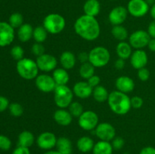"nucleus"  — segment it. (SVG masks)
Returning a JSON list of instances; mask_svg holds the SVG:
<instances>
[{
	"label": "nucleus",
	"instance_id": "1",
	"mask_svg": "<svg viewBox=\"0 0 155 154\" xmlns=\"http://www.w3.org/2000/svg\"><path fill=\"white\" fill-rule=\"evenodd\" d=\"M75 33L86 41H94L98 38L101 28L95 17L83 14L79 17L74 23Z\"/></svg>",
	"mask_w": 155,
	"mask_h": 154
},
{
	"label": "nucleus",
	"instance_id": "2",
	"mask_svg": "<svg viewBox=\"0 0 155 154\" xmlns=\"http://www.w3.org/2000/svg\"><path fill=\"white\" fill-rule=\"evenodd\" d=\"M107 104L109 107L115 114L124 116L131 110V98L127 94L116 90L109 94Z\"/></svg>",
	"mask_w": 155,
	"mask_h": 154
},
{
	"label": "nucleus",
	"instance_id": "3",
	"mask_svg": "<svg viewBox=\"0 0 155 154\" xmlns=\"http://www.w3.org/2000/svg\"><path fill=\"white\" fill-rule=\"evenodd\" d=\"M16 69L18 75L26 80L35 79L39 75V69L36 62L27 57L17 61Z\"/></svg>",
	"mask_w": 155,
	"mask_h": 154
},
{
	"label": "nucleus",
	"instance_id": "4",
	"mask_svg": "<svg viewBox=\"0 0 155 154\" xmlns=\"http://www.w3.org/2000/svg\"><path fill=\"white\" fill-rule=\"evenodd\" d=\"M42 26L48 33L54 35L58 34L64 30L66 27V21L62 15L51 13L45 17Z\"/></svg>",
	"mask_w": 155,
	"mask_h": 154
},
{
	"label": "nucleus",
	"instance_id": "5",
	"mask_svg": "<svg viewBox=\"0 0 155 154\" xmlns=\"http://www.w3.org/2000/svg\"><path fill=\"white\" fill-rule=\"evenodd\" d=\"M110 59V51L104 46H96L89 52V62L95 68L105 66Z\"/></svg>",
	"mask_w": 155,
	"mask_h": 154
},
{
	"label": "nucleus",
	"instance_id": "6",
	"mask_svg": "<svg viewBox=\"0 0 155 154\" xmlns=\"http://www.w3.org/2000/svg\"><path fill=\"white\" fill-rule=\"evenodd\" d=\"M54 101L61 109H66L73 102L74 92L67 85H57L54 90Z\"/></svg>",
	"mask_w": 155,
	"mask_h": 154
},
{
	"label": "nucleus",
	"instance_id": "7",
	"mask_svg": "<svg viewBox=\"0 0 155 154\" xmlns=\"http://www.w3.org/2000/svg\"><path fill=\"white\" fill-rule=\"evenodd\" d=\"M78 124L82 129L85 131L95 130L98 125V116L92 110H86L78 118Z\"/></svg>",
	"mask_w": 155,
	"mask_h": 154
},
{
	"label": "nucleus",
	"instance_id": "8",
	"mask_svg": "<svg viewBox=\"0 0 155 154\" xmlns=\"http://www.w3.org/2000/svg\"><path fill=\"white\" fill-rule=\"evenodd\" d=\"M150 37L148 32L143 30H139L133 32L129 36V43L135 49H143L148 45Z\"/></svg>",
	"mask_w": 155,
	"mask_h": 154
},
{
	"label": "nucleus",
	"instance_id": "9",
	"mask_svg": "<svg viewBox=\"0 0 155 154\" xmlns=\"http://www.w3.org/2000/svg\"><path fill=\"white\" fill-rule=\"evenodd\" d=\"M127 8L134 18H142L150 11V6L145 0H130Z\"/></svg>",
	"mask_w": 155,
	"mask_h": 154
},
{
	"label": "nucleus",
	"instance_id": "10",
	"mask_svg": "<svg viewBox=\"0 0 155 154\" xmlns=\"http://www.w3.org/2000/svg\"><path fill=\"white\" fill-rule=\"evenodd\" d=\"M95 134L100 140L110 142L116 137V129L110 123L101 122L95 128Z\"/></svg>",
	"mask_w": 155,
	"mask_h": 154
},
{
	"label": "nucleus",
	"instance_id": "11",
	"mask_svg": "<svg viewBox=\"0 0 155 154\" xmlns=\"http://www.w3.org/2000/svg\"><path fill=\"white\" fill-rule=\"evenodd\" d=\"M35 84L36 88L40 91L44 93L53 92L57 86L52 75H48L46 73L38 75L37 77L35 79Z\"/></svg>",
	"mask_w": 155,
	"mask_h": 154
},
{
	"label": "nucleus",
	"instance_id": "12",
	"mask_svg": "<svg viewBox=\"0 0 155 154\" xmlns=\"http://www.w3.org/2000/svg\"><path fill=\"white\" fill-rule=\"evenodd\" d=\"M36 64L39 70L45 72L54 71L57 68L58 60L54 56L50 54H43L36 59Z\"/></svg>",
	"mask_w": 155,
	"mask_h": 154
},
{
	"label": "nucleus",
	"instance_id": "13",
	"mask_svg": "<svg viewBox=\"0 0 155 154\" xmlns=\"http://www.w3.org/2000/svg\"><path fill=\"white\" fill-rule=\"evenodd\" d=\"M57 139L54 133L50 131H44L38 136L36 142L39 149L47 151L55 147Z\"/></svg>",
	"mask_w": 155,
	"mask_h": 154
},
{
	"label": "nucleus",
	"instance_id": "14",
	"mask_svg": "<svg viewBox=\"0 0 155 154\" xmlns=\"http://www.w3.org/2000/svg\"><path fill=\"white\" fill-rule=\"evenodd\" d=\"M15 29L8 22H0V47L11 45L15 39Z\"/></svg>",
	"mask_w": 155,
	"mask_h": 154
},
{
	"label": "nucleus",
	"instance_id": "15",
	"mask_svg": "<svg viewBox=\"0 0 155 154\" xmlns=\"http://www.w3.org/2000/svg\"><path fill=\"white\" fill-rule=\"evenodd\" d=\"M128 11L124 6H117L111 9L108 14V20L113 26L122 25L127 20Z\"/></svg>",
	"mask_w": 155,
	"mask_h": 154
},
{
	"label": "nucleus",
	"instance_id": "16",
	"mask_svg": "<svg viewBox=\"0 0 155 154\" xmlns=\"http://www.w3.org/2000/svg\"><path fill=\"white\" fill-rule=\"evenodd\" d=\"M130 63L132 66L136 69L145 67L148 61L147 53L143 49H136L132 53L130 57Z\"/></svg>",
	"mask_w": 155,
	"mask_h": 154
},
{
	"label": "nucleus",
	"instance_id": "17",
	"mask_svg": "<svg viewBox=\"0 0 155 154\" xmlns=\"http://www.w3.org/2000/svg\"><path fill=\"white\" fill-rule=\"evenodd\" d=\"M74 95L80 99H86L89 98L92 94V88L87 82L80 81L74 84L73 87Z\"/></svg>",
	"mask_w": 155,
	"mask_h": 154
},
{
	"label": "nucleus",
	"instance_id": "18",
	"mask_svg": "<svg viewBox=\"0 0 155 154\" xmlns=\"http://www.w3.org/2000/svg\"><path fill=\"white\" fill-rule=\"evenodd\" d=\"M115 86L117 90L123 93L128 94L133 91L135 88V82L132 78L127 75H121L116 79Z\"/></svg>",
	"mask_w": 155,
	"mask_h": 154
},
{
	"label": "nucleus",
	"instance_id": "19",
	"mask_svg": "<svg viewBox=\"0 0 155 154\" xmlns=\"http://www.w3.org/2000/svg\"><path fill=\"white\" fill-rule=\"evenodd\" d=\"M54 120L61 126H68L73 120L72 115L66 109H61L56 110L53 115Z\"/></svg>",
	"mask_w": 155,
	"mask_h": 154
},
{
	"label": "nucleus",
	"instance_id": "20",
	"mask_svg": "<svg viewBox=\"0 0 155 154\" xmlns=\"http://www.w3.org/2000/svg\"><path fill=\"white\" fill-rule=\"evenodd\" d=\"M61 67L65 69H71L75 66L77 63V57L75 54L70 51H64L61 53L59 59Z\"/></svg>",
	"mask_w": 155,
	"mask_h": 154
},
{
	"label": "nucleus",
	"instance_id": "21",
	"mask_svg": "<svg viewBox=\"0 0 155 154\" xmlns=\"http://www.w3.org/2000/svg\"><path fill=\"white\" fill-rule=\"evenodd\" d=\"M101 11V4L98 0H86L83 5L84 14L96 17Z\"/></svg>",
	"mask_w": 155,
	"mask_h": 154
},
{
	"label": "nucleus",
	"instance_id": "22",
	"mask_svg": "<svg viewBox=\"0 0 155 154\" xmlns=\"http://www.w3.org/2000/svg\"><path fill=\"white\" fill-rule=\"evenodd\" d=\"M56 150L61 154H72L73 144L68 137H60L56 142Z\"/></svg>",
	"mask_w": 155,
	"mask_h": 154
},
{
	"label": "nucleus",
	"instance_id": "23",
	"mask_svg": "<svg viewBox=\"0 0 155 154\" xmlns=\"http://www.w3.org/2000/svg\"><path fill=\"white\" fill-rule=\"evenodd\" d=\"M95 145L93 139L91 138L89 136H83L80 137L77 141V147L79 151L83 153H86L90 151H92V149Z\"/></svg>",
	"mask_w": 155,
	"mask_h": 154
},
{
	"label": "nucleus",
	"instance_id": "24",
	"mask_svg": "<svg viewBox=\"0 0 155 154\" xmlns=\"http://www.w3.org/2000/svg\"><path fill=\"white\" fill-rule=\"evenodd\" d=\"M52 77L57 85H65L70 80L69 73L63 67L56 68L52 72Z\"/></svg>",
	"mask_w": 155,
	"mask_h": 154
},
{
	"label": "nucleus",
	"instance_id": "25",
	"mask_svg": "<svg viewBox=\"0 0 155 154\" xmlns=\"http://www.w3.org/2000/svg\"><path fill=\"white\" fill-rule=\"evenodd\" d=\"M35 136L31 131H23L18 135V146H24V147L30 148L35 143Z\"/></svg>",
	"mask_w": 155,
	"mask_h": 154
},
{
	"label": "nucleus",
	"instance_id": "26",
	"mask_svg": "<svg viewBox=\"0 0 155 154\" xmlns=\"http://www.w3.org/2000/svg\"><path fill=\"white\" fill-rule=\"evenodd\" d=\"M33 27L29 24H24L18 29V38L21 42H27L33 38Z\"/></svg>",
	"mask_w": 155,
	"mask_h": 154
},
{
	"label": "nucleus",
	"instance_id": "27",
	"mask_svg": "<svg viewBox=\"0 0 155 154\" xmlns=\"http://www.w3.org/2000/svg\"><path fill=\"white\" fill-rule=\"evenodd\" d=\"M116 52L119 58H122L124 60L130 58L133 53V47L130 45L129 42H120L116 47Z\"/></svg>",
	"mask_w": 155,
	"mask_h": 154
},
{
	"label": "nucleus",
	"instance_id": "28",
	"mask_svg": "<svg viewBox=\"0 0 155 154\" xmlns=\"http://www.w3.org/2000/svg\"><path fill=\"white\" fill-rule=\"evenodd\" d=\"M114 148L111 143L104 140H99L95 143L92 149V154H112Z\"/></svg>",
	"mask_w": 155,
	"mask_h": 154
},
{
	"label": "nucleus",
	"instance_id": "29",
	"mask_svg": "<svg viewBox=\"0 0 155 154\" xmlns=\"http://www.w3.org/2000/svg\"><path fill=\"white\" fill-rule=\"evenodd\" d=\"M92 95L95 101H97L98 103H104L105 101H107L109 93L104 86L99 85L93 88Z\"/></svg>",
	"mask_w": 155,
	"mask_h": 154
},
{
	"label": "nucleus",
	"instance_id": "30",
	"mask_svg": "<svg viewBox=\"0 0 155 154\" xmlns=\"http://www.w3.org/2000/svg\"><path fill=\"white\" fill-rule=\"evenodd\" d=\"M111 34L114 39L120 42H124L129 37L128 31L123 25L113 26L111 29Z\"/></svg>",
	"mask_w": 155,
	"mask_h": 154
},
{
	"label": "nucleus",
	"instance_id": "31",
	"mask_svg": "<svg viewBox=\"0 0 155 154\" xmlns=\"http://www.w3.org/2000/svg\"><path fill=\"white\" fill-rule=\"evenodd\" d=\"M95 67L89 62L82 63L79 69L80 75L83 79H89L91 76L95 75Z\"/></svg>",
	"mask_w": 155,
	"mask_h": 154
},
{
	"label": "nucleus",
	"instance_id": "32",
	"mask_svg": "<svg viewBox=\"0 0 155 154\" xmlns=\"http://www.w3.org/2000/svg\"><path fill=\"white\" fill-rule=\"evenodd\" d=\"M48 33L43 26H38L33 29V39L35 40V42L43 43L48 37Z\"/></svg>",
	"mask_w": 155,
	"mask_h": 154
},
{
	"label": "nucleus",
	"instance_id": "33",
	"mask_svg": "<svg viewBox=\"0 0 155 154\" xmlns=\"http://www.w3.org/2000/svg\"><path fill=\"white\" fill-rule=\"evenodd\" d=\"M8 24L14 29H18L21 25L24 24V17H23V15L21 13H18V12L12 14L10 17H9Z\"/></svg>",
	"mask_w": 155,
	"mask_h": 154
},
{
	"label": "nucleus",
	"instance_id": "34",
	"mask_svg": "<svg viewBox=\"0 0 155 154\" xmlns=\"http://www.w3.org/2000/svg\"><path fill=\"white\" fill-rule=\"evenodd\" d=\"M68 111L70 112L73 117L79 118L84 112L83 105L80 102L77 101H73L68 107Z\"/></svg>",
	"mask_w": 155,
	"mask_h": 154
},
{
	"label": "nucleus",
	"instance_id": "35",
	"mask_svg": "<svg viewBox=\"0 0 155 154\" xmlns=\"http://www.w3.org/2000/svg\"><path fill=\"white\" fill-rule=\"evenodd\" d=\"M9 112L12 116L15 117H19L21 116L24 113V107L21 104L18 103H12L8 107Z\"/></svg>",
	"mask_w": 155,
	"mask_h": 154
},
{
	"label": "nucleus",
	"instance_id": "36",
	"mask_svg": "<svg viewBox=\"0 0 155 154\" xmlns=\"http://www.w3.org/2000/svg\"><path fill=\"white\" fill-rule=\"evenodd\" d=\"M11 56L12 57V58L14 60H21V59L24 58V50L20 45H15L14 47H12V48L11 49Z\"/></svg>",
	"mask_w": 155,
	"mask_h": 154
},
{
	"label": "nucleus",
	"instance_id": "37",
	"mask_svg": "<svg viewBox=\"0 0 155 154\" xmlns=\"http://www.w3.org/2000/svg\"><path fill=\"white\" fill-rule=\"evenodd\" d=\"M12 140L7 136L0 134V149L3 151H8L12 147Z\"/></svg>",
	"mask_w": 155,
	"mask_h": 154
},
{
	"label": "nucleus",
	"instance_id": "38",
	"mask_svg": "<svg viewBox=\"0 0 155 154\" xmlns=\"http://www.w3.org/2000/svg\"><path fill=\"white\" fill-rule=\"evenodd\" d=\"M31 51L34 56H36V57L45 54V47L42 45V43H38L35 42L31 48Z\"/></svg>",
	"mask_w": 155,
	"mask_h": 154
},
{
	"label": "nucleus",
	"instance_id": "39",
	"mask_svg": "<svg viewBox=\"0 0 155 154\" xmlns=\"http://www.w3.org/2000/svg\"><path fill=\"white\" fill-rule=\"evenodd\" d=\"M150 75H151V73H150V71L148 68L143 67L138 69L137 76L141 81L142 82L148 81L150 78Z\"/></svg>",
	"mask_w": 155,
	"mask_h": 154
},
{
	"label": "nucleus",
	"instance_id": "40",
	"mask_svg": "<svg viewBox=\"0 0 155 154\" xmlns=\"http://www.w3.org/2000/svg\"><path fill=\"white\" fill-rule=\"evenodd\" d=\"M111 145L113 146L114 149L115 150H119L121 149L125 145V140L122 137H115L111 140Z\"/></svg>",
	"mask_w": 155,
	"mask_h": 154
},
{
	"label": "nucleus",
	"instance_id": "41",
	"mask_svg": "<svg viewBox=\"0 0 155 154\" xmlns=\"http://www.w3.org/2000/svg\"><path fill=\"white\" fill-rule=\"evenodd\" d=\"M144 101L141 97L134 96L131 98V106L133 109H140L143 106Z\"/></svg>",
	"mask_w": 155,
	"mask_h": 154
},
{
	"label": "nucleus",
	"instance_id": "42",
	"mask_svg": "<svg viewBox=\"0 0 155 154\" xmlns=\"http://www.w3.org/2000/svg\"><path fill=\"white\" fill-rule=\"evenodd\" d=\"M87 82L93 88L99 85L100 82H101V78L98 75H95V74L92 76H91L89 79H87Z\"/></svg>",
	"mask_w": 155,
	"mask_h": 154
},
{
	"label": "nucleus",
	"instance_id": "43",
	"mask_svg": "<svg viewBox=\"0 0 155 154\" xmlns=\"http://www.w3.org/2000/svg\"><path fill=\"white\" fill-rule=\"evenodd\" d=\"M9 105V101L7 98L4 96H1L0 95V113L4 112L7 109H8Z\"/></svg>",
	"mask_w": 155,
	"mask_h": 154
},
{
	"label": "nucleus",
	"instance_id": "44",
	"mask_svg": "<svg viewBox=\"0 0 155 154\" xmlns=\"http://www.w3.org/2000/svg\"><path fill=\"white\" fill-rule=\"evenodd\" d=\"M12 154H31V152H30V148L18 146L12 151Z\"/></svg>",
	"mask_w": 155,
	"mask_h": 154
},
{
	"label": "nucleus",
	"instance_id": "45",
	"mask_svg": "<svg viewBox=\"0 0 155 154\" xmlns=\"http://www.w3.org/2000/svg\"><path fill=\"white\" fill-rule=\"evenodd\" d=\"M148 33L149 34L150 37L155 39V20H153L148 27V30H147Z\"/></svg>",
	"mask_w": 155,
	"mask_h": 154
},
{
	"label": "nucleus",
	"instance_id": "46",
	"mask_svg": "<svg viewBox=\"0 0 155 154\" xmlns=\"http://www.w3.org/2000/svg\"><path fill=\"white\" fill-rule=\"evenodd\" d=\"M78 60L81 63L89 62V53L86 51H82L78 54Z\"/></svg>",
	"mask_w": 155,
	"mask_h": 154
},
{
	"label": "nucleus",
	"instance_id": "47",
	"mask_svg": "<svg viewBox=\"0 0 155 154\" xmlns=\"http://www.w3.org/2000/svg\"><path fill=\"white\" fill-rule=\"evenodd\" d=\"M125 64H126L125 60H124V59H122V58H119V57H118L117 60L115 61L114 66L117 69H120H120H124V66H125Z\"/></svg>",
	"mask_w": 155,
	"mask_h": 154
},
{
	"label": "nucleus",
	"instance_id": "48",
	"mask_svg": "<svg viewBox=\"0 0 155 154\" xmlns=\"http://www.w3.org/2000/svg\"><path fill=\"white\" fill-rule=\"evenodd\" d=\"M139 154H155V148L153 146H145L142 148Z\"/></svg>",
	"mask_w": 155,
	"mask_h": 154
},
{
	"label": "nucleus",
	"instance_id": "49",
	"mask_svg": "<svg viewBox=\"0 0 155 154\" xmlns=\"http://www.w3.org/2000/svg\"><path fill=\"white\" fill-rule=\"evenodd\" d=\"M147 47H148V49H149L150 51L155 52V39L151 38V39H150L149 42H148V45Z\"/></svg>",
	"mask_w": 155,
	"mask_h": 154
},
{
	"label": "nucleus",
	"instance_id": "50",
	"mask_svg": "<svg viewBox=\"0 0 155 154\" xmlns=\"http://www.w3.org/2000/svg\"><path fill=\"white\" fill-rule=\"evenodd\" d=\"M149 12L150 14H151V17L153 18V20H155V3L152 6H151Z\"/></svg>",
	"mask_w": 155,
	"mask_h": 154
},
{
	"label": "nucleus",
	"instance_id": "51",
	"mask_svg": "<svg viewBox=\"0 0 155 154\" xmlns=\"http://www.w3.org/2000/svg\"><path fill=\"white\" fill-rule=\"evenodd\" d=\"M43 154H61L59 152L58 150H53V149H50V150H47L44 152Z\"/></svg>",
	"mask_w": 155,
	"mask_h": 154
},
{
	"label": "nucleus",
	"instance_id": "52",
	"mask_svg": "<svg viewBox=\"0 0 155 154\" xmlns=\"http://www.w3.org/2000/svg\"><path fill=\"white\" fill-rule=\"evenodd\" d=\"M145 2L148 3L149 6H152L155 3V0H145Z\"/></svg>",
	"mask_w": 155,
	"mask_h": 154
},
{
	"label": "nucleus",
	"instance_id": "53",
	"mask_svg": "<svg viewBox=\"0 0 155 154\" xmlns=\"http://www.w3.org/2000/svg\"><path fill=\"white\" fill-rule=\"evenodd\" d=\"M124 154H129V153H127V152H126V153H124Z\"/></svg>",
	"mask_w": 155,
	"mask_h": 154
},
{
	"label": "nucleus",
	"instance_id": "54",
	"mask_svg": "<svg viewBox=\"0 0 155 154\" xmlns=\"http://www.w3.org/2000/svg\"><path fill=\"white\" fill-rule=\"evenodd\" d=\"M110 1H114V0H110Z\"/></svg>",
	"mask_w": 155,
	"mask_h": 154
}]
</instances>
